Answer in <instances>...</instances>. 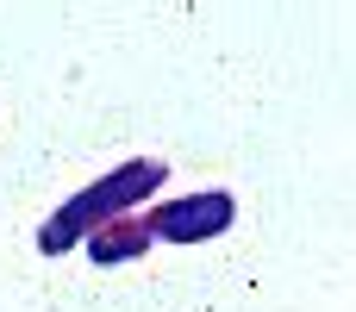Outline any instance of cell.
<instances>
[{
  "instance_id": "cell-1",
  "label": "cell",
  "mask_w": 356,
  "mask_h": 312,
  "mask_svg": "<svg viewBox=\"0 0 356 312\" xmlns=\"http://www.w3.org/2000/svg\"><path fill=\"white\" fill-rule=\"evenodd\" d=\"M163 175H169L163 156H131V163H119L113 175H100L94 188H81L75 200H63V206L38 225V250H44V256H63V250L88 244L106 219H125L131 206H144L150 194H163Z\"/></svg>"
},
{
  "instance_id": "cell-2",
  "label": "cell",
  "mask_w": 356,
  "mask_h": 312,
  "mask_svg": "<svg viewBox=\"0 0 356 312\" xmlns=\"http://www.w3.org/2000/svg\"><path fill=\"white\" fill-rule=\"evenodd\" d=\"M138 219H144L150 244H207V238L232 231V219H238V200H232L225 188H207V194L163 200V206H150V213H138Z\"/></svg>"
},
{
  "instance_id": "cell-3",
  "label": "cell",
  "mask_w": 356,
  "mask_h": 312,
  "mask_svg": "<svg viewBox=\"0 0 356 312\" xmlns=\"http://www.w3.org/2000/svg\"><path fill=\"white\" fill-rule=\"evenodd\" d=\"M150 250V231H144V219L138 213H125V219H106L94 238H88V256L106 269V263H138Z\"/></svg>"
}]
</instances>
